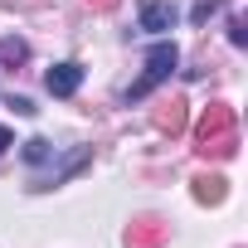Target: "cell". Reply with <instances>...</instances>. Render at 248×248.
<instances>
[{
  "instance_id": "1",
  "label": "cell",
  "mask_w": 248,
  "mask_h": 248,
  "mask_svg": "<svg viewBox=\"0 0 248 248\" xmlns=\"http://www.w3.org/2000/svg\"><path fill=\"white\" fill-rule=\"evenodd\" d=\"M195 141H200V156H233L238 151V117H233V107H224V102H214V107H204L200 112V122H195Z\"/></svg>"
},
{
  "instance_id": "2",
  "label": "cell",
  "mask_w": 248,
  "mask_h": 248,
  "mask_svg": "<svg viewBox=\"0 0 248 248\" xmlns=\"http://www.w3.org/2000/svg\"><path fill=\"white\" fill-rule=\"evenodd\" d=\"M175 63H180V49L170 44V39H161V44H151V54H146V73L132 83V93H127V102H141L146 93H156L170 73H175Z\"/></svg>"
},
{
  "instance_id": "3",
  "label": "cell",
  "mask_w": 248,
  "mask_h": 248,
  "mask_svg": "<svg viewBox=\"0 0 248 248\" xmlns=\"http://www.w3.org/2000/svg\"><path fill=\"white\" fill-rule=\"evenodd\" d=\"M137 20H141L146 34H166V30L175 25V5H170V0H141Z\"/></svg>"
},
{
  "instance_id": "4",
  "label": "cell",
  "mask_w": 248,
  "mask_h": 248,
  "mask_svg": "<svg viewBox=\"0 0 248 248\" xmlns=\"http://www.w3.org/2000/svg\"><path fill=\"white\" fill-rule=\"evenodd\" d=\"M44 88H49L54 97H73V93L83 88V63H54L49 78H44Z\"/></svg>"
},
{
  "instance_id": "5",
  "label": "cell",
  "mask_w": 248,
  "mask_h": 248,
  "mask_svg": "<svg viewBox=\"0 0 248 248\" xmlns=\"http://www.w3.org/2000/svg\"><path fill=\"white\" fill-rule=\"evenodd\" d=\"M161 238H166V229L156 219H137L127 229V248H161Z\"/></svg>"
},
{
  "instance_id": "6",
  "label": "cell",
  "mask_w": 248,
  "mask_h": 248,
  "mask_svg": "<svg viewBox=\"0 0 248 248\" xmlns=\"http://www.w3.org/2000/svg\"><path fill=\"white\" fill-rule=\"evenodd\" d=\"M156 127H161V132H170V137H180V132H185V102H180V97H170V102H161V107H156Z\"/></svg>"
},
{
  "instance_id": "7",
  "label": "cell",
  "mask_w": 248,
  "mask_h": 248,
  "mask_svg": "<svg viewBox=\"0 0 248 248\" xmlns=\"http://www.w3.org/2000/svg\"><path fill=\"white\" fill-rule=\"evenodd\" d=\"M195 200L200 204H219L224 200V175H200L195 180Z\"/></svg>"
},
{
  "instance_id": "8",
  "label": "cell",
  "mask_w": 248,
  "mask_h": 248,
  "mask_svg": "<svg viewBox=\"0 0 248 248\" xmlns=\"http://www.w3.org/2000/svg\"><path fill=\"white\" fill-rule=\"evenodd\" d=\"M49 156H54V146H49L44 137H34V141H25V161H30V166H39V161H49Z\"/></svg>"
},
{
  "instance_id": "9",
  "label": "cell",
  "mask_w": 248,
  "mask_h": 248,
  "mask_svg": "<svg viewBox=\"0 0 248 248\" xmlns=\"http://www.w3.org/2000/svg\"><path fill=\"white\" fill-rule=\"evenodd\" d=\"M0 54H5V59H25V44L20 39H0Z\"/></svg>"
},
{
  "instance_id": "10",
  "label": "cell",
  "mask_w": 248,
  "mask_h": 248,
  "mask_svg": "<svg viewBox=\"0 0 248 248\" xmlns=\"http://www.w3.org/2000/svg\"><path fill=\"white\" fill-rule=\"evenodd\" d=\"M214 10H219V0H200V5H195V20H200V25H204V20H209V15H214Z\"/></svg>"
},
{
  "instance_id": "11",
  "label": "cell",
  "mask_w": 248,
  "mask_h": 248,
  "mask_svg": "<svg viewBox=\"0 0 248 248\" xmlns=\"http://www.w3.org/2000/svg\"><path fill=\"white\" fill-rule=\"evenodd\" d=\"M229 39H233V44H243V39H248V34H243V20H229Z\"/></svg>"
},
{
  "instance_id": "12",
  "label": "cell",
  "mask_w": 248,
  "mask_h": 248,
  "mask_svg": "<svg viewBox=\"0 0 248 248\" xmlns=\"http://www.w3.org/2000/svg\"><path fill=\"white\" fill-rule=\"evenodd\" d=\"M15 146V137H10V127H0V151H10Z\"/></svg>"
},
{
  "instance_id": "13",
  "label": "cell",
  "mask_w": 248,
  "mask_h": 248,
  "mask_svg": "<svg viewBox=\"0 0 248 248\" xmlns=\"http://www.w3.org/2000/svg\"><path fill=\"white\" fill-rule=\"evenodd\" d=\"M97 5H102V10H112V5H117V0H97Z\"/></svg>"
}]
</instances>
